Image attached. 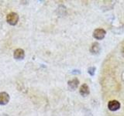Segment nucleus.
<instances>
[{
    "label": "nucleus",
    "instance_id": "nucleus-1",
    "mask_svg": "<svg viewBox=\"0 0 124 116\" xmlns=\"http://www.w3.org/2000/svg\"><path fill=\"white\" fill-rule=\"evenodd\" d=\"M6 21L9 25L15 26L17 24L19 21V15L17 13H14V12H11L6 15Z\"/></svg>",
    "mask_w": 124,
    "mask_h": 116
},
{
    "label": "nucleus",
    "instance_id": "nucleus-2",
    "mask_svg": "<svg viewBox=\"0 0 124 116\" xmlns=\"http://www.w3.org/2000/svg\"><path fill=\"white\" fill-rule=\"evenodd\" d=\"M106 30L103 29H96L93 32V37L96 40H102V39L106 36Z\"/></svg>",
    "mask_w": 124,
    "mask_h": 116
},
{
    "label": "nucleus",
    "instance_id": "nucleus-3",
    "mask_svg": "<svg viewBox=\"0 0 124 116\" xmlns=\"http://www.w3.org/2000/svg\"><path fill=\"white\" fill-rule=\"evenodd\" d=\"M120 108V103L116 100H112L110 101L108 103V108L110 111H117Z\"/></svg>",
    "mask_w": 124,
    "mask_h": 116
},
{
    "label": "nucleus",
    "instance_id": "nucleus-4",
    "mask_svg": "<svg viewBox=\"0 0 124 116\" xmlns=\"http://www.w3.org/2000/svg\"><path fill=\"white\" fill-rule=\"evenodd\" d=\"M9 95L6 92H0V104L1 105H5L9 102Z\"/></svg>",
    "mask_w": 124,
    "mask_h": 116
},
{
    "label": "nucleus",
    "instance_id": "nucleus-5",
    "mask_svg": "<svg viewBox=\"0 0 124 116\" xmlns=\"http://www.w3.org/2000/svg\"><path fill=\"white\" fill-rule=\"evenodd\" d=\"M24 56H25V53L23 49L18 48L16 50H15V51L13 53V57L16 60H23L24 58Z\"/></svg>",
    "mask_w": 124,
    "mask_h": 116
},
{
    "label": "nucleus",
    "instance_id": "nucleus-6",
    "mask_svg": "<svg viewBox=\"0 0 124 116\" xmlns=\"http://www.w3.org/2000/svg\"><path fill=\"white\" fill-rule=\"evenodd\" d=\"M68 87L71 90H75L78 87L79 84V80L78 78H74L71 80L68 81Z\"/></svg>",
    "mask_w": 124,
    "mask_h": 116
},
{
    "label": "nucleus",
    "instance_id": "nucleus-7",
    "mask_svg": "<svg viewBox=\"0 0 124 116\" xmlns=\"http://www.w3.org/2000/svg\"><path fill=\"white\" fill-rule=\"evenodd\" d=\"M79 92H80V94L81 95H82L84 97L87 96L89 94V92H90V91H89V87H88V86L86 84H83L81 86V87H80Z\"/></svg>",
    "mask_w": 124,
    "mask_h": 116
},
{
    "label": "nucleus",
    "instance_id": "nucleus-8",
    "mask_svg": "<svg viewBox=\"0 0 124 116\" xmlns=\"http://www.w3.org/2000/svg\"><path fill=\"white\" fill-rule=\"evenodd\" d=\"M101 50V47H100V45L99 43L97 42H95L93 43L91 46V48H90V51L93 53V54H97L99 53V51Z\"/></svg>",
    "mask_w": 124,
    "mask_h": 116
},
{
    "label": "nucleus",
    "instance_id": "nucleus-9",
    "mask_svg": "<svg viewBox=\"0 0 124 116\" xmlns=\"http://www.w3.org/2000/svg\"><path fill=\"white\" fill-rule=\"evenodd\" d=\"M95 67H89L88 70V73L90 74L91 76H93L95 74Z\"/></svg>",
    "mask_w": 124,
    "mask_h": 116
},
{
    "label": "nucleus",
    "instance_id": "nucleus-10",
    "mask_svg": "<svg viewBox=\"0 0 124 116\" xmlns=\"http://www.w3.org/2000/svg\"><path fill=\"white\" fill-rule=\"evenodd\" d=\"M122 53H123V57H124V47H123V50H122Z\"/></svg>",
    "mask_w": 124,
    "mask_h": 116
}]
</instances>
